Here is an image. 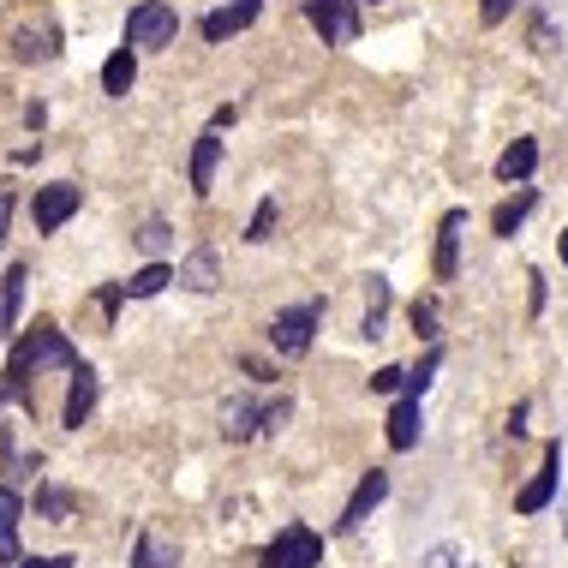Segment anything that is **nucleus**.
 <instances>
[{
  "instance_id": "nucleus-30",
  "label": "nucleus",
  "mask_w": 568,
  "mask_h": 568,
  "mask_svg": "<svg viewBox=\"0 0 568 568\" xmlns=\"http://www.w3.org/2000/svg\"><path fill=\"white\" fill-rule=\"evenodd\" d=\"M270 227H275V198H263V204L251 210V222H246V239H251V246H263V239H270Z\"/></svg>"
},
{
  "instance_id": "nucleus-42",
  "label": "nucleus",
  "mask_w": 568,
  "mask_h": 568,
  "mask_svg": "<svg viewBox=\"0 0 568 568\" xmlns=\"http://www.w3.org/2000/svg\"><path fill=\"white\" fill-rule=\"evenodd\" d=\"M0 335H12V330H7V306H0Z\"/></svg>"
},
{
  "instance_id": "nucleus-10",
  "label": "nucleus",
  "mask_w": 568,
  "mask_h": 568,
  "mask_svg": "<svg viewBox=\"0 0 568 568\" xmlns=\"http://www.w3.org/2000/svg\"><path fill=\"white\" fill-rule=\"evenodd\" d=\"M258 0H227V7H216V12H204V24H198V31H204V43H227V36H239L246 31V24H258Z\"/></svg>"
},
{
  "instance_id": "nucleus-13",
  "label": "nucleus",
  "mask_w": 568,
  "mask_h": 568,
  "mask_svg": "<svg viewBox=\"0 0 568 568\" xmlns=\"http://www.w3.org/2000/svg\"><path fill=\"white\" fill-rule=\"evenodd\" d=\"M180 287H192V294H216L222 287V258L216 246H192L180 258Z\"/></svg>"
},
{
  "instance_id": "nucleus-3",
  "label": "nucleus",
  "mask_w": 568,
  "mask_h": 568,
  "mask_svg": "<svg viewBox=\"0 0 568 568\" xmlns=\"http://www.w3.org/2000/svg\"><path fill=\"white\" fill-rule=\"evenodd\" d=\"M180 36V12L162 7V0H138L132 19H126V43L132 48H168Z\"/></svg>"
},
{
  "instance_id": "nucleus-4",
  "label": "nucleus",
  "mask_w": 568,
  "mask_h": 568,
  "mask_svg": "<svg viewBox=\"0 0 568 568\" xmlns=\"http://www.w3.org/2000/svg\"><path fill=\"white\" fill-rule=\"evenodd\" d=\"M318 557H323V539L311 533L306 521H294V526L275 533L270 551H263V568H318Z\"/></svg>"
},
{
  "instance_id": "nucleus-37",
  "label": "nucleus",
  "mask_w": 568,
  "mask_h": 568,
  "mask_svg": "<svg viewBox=\"0 0 568 568\" xmlns=\"http://www.w3.org/2000/svg\"><path fill=\"white\" fill-rule=\"evenodd\" d=\"M120 299H126V287L114 282V287H103V294H96V306H103V318H114V311H120Z\"/></svg>"
},
{
  "instance_id": "nucleus-15",
  "label": "nucleus",
  "mask_w": 568,
  "mask_h": 568,
  "mask_svg": "<svg viewBox=\"0 0 568 568\" xmlns=\"http://www.w3.org/2000/svg\"><path fill=\"white\" fill-rule=\"evenodd\" d=\"M216 168H222V138L204 132V138L192 144V192H198V198L216 192Z\"/></svg>"
},
{
  "instance_id": "nucleus-19",
  "label": "nucleus",
  "mask_w": 568,
  "mask_h": 568,
  "mask_svg": "<svg viewBox=\"0 0 568 568\" xmlns=\"http://www.w3.org/2000/svg\"><path fill=\"white\" fill-rule=\"evenodd\" d=\"M359 335H365V341L389 335V282H383V275H371V282H365V318H359Z\"/></svg>"
},
{
  "instance_id": "nucleus-7",
  "label": "nucleus",
  "mask_w": 568,
  "mask_h": 568,
  "mask_svg": "<svg viewBox=\"0 0 568 568\" xmlns=\"http://www.w3.org/2000/svg\"><path fill=\"white\" fill-rule=\"evenodd\" d=\"M383 497H389V473H383V466H371V473H365L359 485H353V497H347V509H341L335 533H359V526H365V514H371Z\"/></svg>"
},
{
  "instance_id": "nucleus-16",
  "label": "nucleus",
  "mask_w": 568,
  "mask_h": 568,
  "mask_svg": "<svg viewBox=\"0 0 568 568\" xmlns=\"http://www.w3.org/2000/svg\"><path fill=\"white\" fill-rule=\"evenodd\" d=\"M60 55V31L55 24H24V31H12V60H55Z\"/></svg>"
},
{
  "instance_id": "nucleus-39",
  "label": "nucleus",
  "mask_w": 568,
  "mask_h": 568,
  "mask_svg": "<svg viewBox=\"0 0 568 568\" xmlns=\"http://www.w3.org/2000/svg\"><path fill=\"white\" fill-rule=\"evenodd\" d=\"M526 413H533V407H526V401H514V413H509V437H521V431H526Z\"/></svg>"
},
{
  "instance_id": "nucleus-36",
  "label": "nucleus",
  "mask_w": 568,
  "mask_h": 568,
  "mask_svg": "<svg viewBox=\"0 0 568 568\" xmlns=\"http://www.w3.org/2000/svg\"><path fill=\"white\" fill-rule=\"evenodd\" d=\"M509 7H514V0H478V19H485V24H502V19H509Z\"/></svg>"
},
{
  "instance_id": "nucleus-18",
  "label": "nucleus",
  "mask_w": 568,
  "mask_h": 568,
  "mask_svg": "<svg viewBox=\"0 0 568 568\" xmlns=\"http://www.w3.org/2000/svg\"><path fill=\"white\" fill-rule=\"evenodd\" d=\"M132 568H180V545L144 526V533L132 539Z\"/></svg>"
},
{
  "instance_id": "nucleus-12",
  "label": "nucleus",
  "mask_w": 568,
  "mask_h": 568,
  "mask_svg": "<svg viewBox=\"0 0 568 568\" xmlns=\"http://www.w3.org/2000/svg\"><path fill=\"white\" fill-rule=\"evenodd\" d=\"M96 371L91 365H79V371H72V389H67V407H60V425H67V431H84V419H91L96 413Z\"/></svg>"
},
{
  "instance_id": "nucleus-31",
  "label": "nucleus",
  "mask_w": 568,
  "mask_h": 568,
  "mask_svg": "<svg viewBox=\"0 0 568 568\" xmlns=\"http://www.w3.org/2000/svg\"><path fill=\"white\" fill-rule=\"evenodd\" d=\"M407 323H413V335H419V341H437V306H431V299H413Z\"/></svg>"
},
{
  "instance_id": "nucleus-5",
  "label": "nucleus",
  "mask_w": 568,
  "mask_h": 568,
  "mask_svg": "<svg viewBox=\"0 0 568 568\" xmlns=\"http://www.w3.org/2000/svg\"><path fill=\"white\" fill-rule=\"evenodd\" d=\"M79 204H84V192H79L72 180L36 186V198H31V222H36V234H55V227H67L72 216H79Z\"/></svg>"
},
{
  "instance_id": "nucleus-44",
  "label": "nucleus",
  "mask_w": 568,
  "mask_h": 568,
  "mask_svg": "<svg viewBox=\"0 0 568 568\" xmlns=\"http://www.w3.org/2000/svg\"><path fill=\"white\" fill-rule=\"evenodd\" d=\"M371 7H377V0H371Z\"/></svg>"
},
{
  "instance_id": "nucleus-22",
  "label": "nucleus",
  "mask_w": 568,
  "mask_h": 568,
  "mask_svg": "<svg viewBox=\"0 0 568 568\" xmlns=\"http://www.w3.org/2000/svg\"><path fill=\"white\" fill-rule=\"evenodd\" d=\"M132 84H138V48L126 43V48H114V55H108V67H103V91H108V96H126Z\"/></svg>"
},
{
  "instance_id": "nucleus-14",
  "label": "nucleus",
  "mask_w": 568,
  "mask_h": 568,
  "mask_svg": "<svg viewBox=\"0 0 568 568\" xmlns=\"http://www.w3.org/2000/svg\"><path fill=\"white\" fill-rule=\"evenodd\" d=\"M419 431H425V419H419V401H413V395H401L395 407H389V449H395V454L419 449Z\"/></svg>"
},
{
  "instance_id": "nucleus-23",
  "label": "nucleus",
  "mask_w": 568,
  "mask_h": 568,
  "mask_svg": "<svg viewBox=\"0 0 568 568\" xmlns=\"http://www.w3.org/2000/svg\"><path fill=\"white\" fill-rule=\"evenodd\" d=\"M533 204H539V192H514L509 204H497V216H490V227H497L502 239H514V234H521V222L533 216Z\"/></svg>"
},
{
  "instance_id": "nucleus-43",
  "label": "nucleus",
  "mask_w": 568,
  "mask_h": 568,
  "mask_svg": "<svg viewBox=\"0 0 568 568\" xmlns=\"http://www.w3.org/2000/svg\"><path fill=\"white\" fill-rule=\"evenodd\" d=\"M563 539H568V502H563Z\"/></svg>"
},
{
  "instance_id": "nucleus-20",
  "label": "nucleus",
  "mask_w": 568,
  "mask_h": 568,
  "mask_svg": "<svg viewBox=\"0 0 568 568\" xmlns=\"http://www.w3.org/2000/svg\"><path fill=\"white\" fill-rule=\"evenodd\" d=\"M168 282H180V270H174V263H144V270H132L120 287H126V299H156Z\"/></svg>"
},
{
  "instance_id": "nucleus-1",
  "label": "nucleus",
  "mask_w": 568,
  "mask_h": 568,
  "mask_svg": "<svg viewBox=\"0 0 568 568\" xmlns=\"http://www.w3.org/2000/svg\"><path fill=\"white\" fill-rule=\"evenodd\" d=\"M48 371H79V353H72V341L55 330L48 318H36L31 330L12 341V359H7V395L19 401L24 413H36V377Z\"/></svg>"
},
{
  "instance_id": "nucleus-8",
  "label": "nucleus",
  "mask_w": 568,
  "mask_h": 568,
  "mask_svg": "<svg viewBox=\"0 0 568 568\" xmlns=\"http://www.w3.org/2000/svg\"><path fill=\"white\" fill-rule=\"evenodd\" d=\"M216 419H222V437H227V443H251V437H263V401L227 395Z\"/></svg>"
},
{
  "instance_id": "nucleus-40",
  "label": "nucleus",
  "mask_w": 568,
  "mask_h": 568,
  "mask_svg": "<svg viewBox=\"0 0 568 568\" xmlns=\"http://www.w3.org/2000/svg\"><path fill=\"white\" fill-rule=\"evenodd\" d=\"M7 227H12V192H0V246H7Z\"/></svg>"
},
{
  "instance_id": "nucleus-32",
  "label": "nucleus",
  "mask_w": 568,
  "mask_h": 568,
  "mask_svg": "<svg viewBox=\"0 0 568 568\" xmlns=\"http://www.w3.org/2000/svg\"><path fill=\"white\" fill-rule=\"evenodd\" d=\"M371 389L377 395H407V371H401V365H383V371L371 377Z\"/></svg>"
},
{
  "instance_id": "nucleus-11",
  "label": "nucleus",
  "mask_w": 568,
  "mask_h": 568,
  "mask_svg": "<svg viewBox=\"0 0 568 568\" xmlns=\"http://www.w3.org/2000/svg\"><path fill=\"white\" fill-rule=\"evenodd\" d=\"M461 227H466V210H449L437 222V258H431L437 282H454V270H461Z\"/></svg>"
},
{
  "instance_id": "nucleus-6",
  "label": "nucleus",
  "mask_w": 568,
  "mask_h": 568,
  "mask_svg": "<svg viewBox=\"0 0 568 568\" xmlns=\"http://www.w3.org/2000/svg\"><path fill=\"white\" fill-rule=\"evenodd\" d=\"M306 19H311V31L335 48L359 43V7H353V0H306Z\"/></svg>"
},
{
  "instance_id": "nucleus-27",
  "label": "nucleus",
  "mask_w": 568,
  "mask_h": 568,
  "mask_svg": "<svg viewBox=\"0 0 568 568\" xmlns=\"http://www.w3.org/2000/svg\"><path fill=\"white\" fill-rule=\"evenodd\" d=\"M36 514H43V521H67L72 497H67V490H55V485H43V490H36Z\"/></svg>"
},
{
  "instance_id": "nucleus-28",
  "label": "nucleus",
  "mask_w": 568,
  "mask_h": 568,
  "mask_svg": "<svg viewBox=\"0 0 568 568\" xmlns=\"http://www.w3.org/2000/svg\"><path fill=\"white\" fill-rule=\"evenodd\" d=\"M287 419H294V401H287V395L263 401V437H282V431H287Z\"/></svg>"
},
{
  "instance_id": "nucleus-26",
  "label": "nucleus",
  "mask_w": 568,
  "mask_h": 568,
  "mask_svg": "<svg viewBox=\"0 0 568 568\" xmlns=\"http://www.w3.org/2000/svg\"><path fill=\"white\" fill-rule=\"evenodd\" d=\"M0 449H7V473H12V478H31L36 466H43V454L31 461V454L19 449V437H12V431H0Z\"/></svg>"
},
{
  "instance_id": "nucleus-21",
  "label": "nucleus",
  "mask_w": 568,
  "mask_h": 568,
  "mask_svg": "<svg viewBox=\"0 0 568 568\" xmlns=\"http://www.w3.org/2000/svg\"><path fill=\"white\" fill-rule=\"evenodd\" d=\"M19 521H24V502L12 485H0V563L19 557Z\"/></svg>"
},
{
  "instance_id": "nucleus-38",
  "label": "nucleus",
  "mask_w": 568,
  "mask_h": 568,
  "mask_svg": "<svg viewBox=\"0 0 568 568\" xmlns=\"http://www.w3.org/2000/svg\"><path fill=\"white\" fill-rule=\"evenodd\" d=\"M19 568H79V557H67V551L60 557H24Z\"/></svg>"
},
{
  "instance_id": "nucleus-34",
  "label": "nucleus",
  "mask_w": 568,
  "mask_h": 568,
  "mask_svg": "<svg viewBox=\"0 0 568 568\" xmlns=\"http://www.w3.org/2000/svg\"><path fill=\"white\" fill-rule=\"evenodd\" d=\"M419 568H461V551H454V545H431Z\"/></svg>"
},
{
  "instance_id": "nucleus-35",
  "label": "nucleus",
  "mask_w": 568,
  "mask_h": 568,
  "mask_svg": "<svg viewBox=\"0 0 568 568\" xmlns=\"http://www.w3.org/2000/svg\"><path fill=\"white\" fill-rule=\"evenodd\" d=\"M526 282H533V294H526V318H539V311H545V275L526 270Z\"/></svg>"
},
{
  "instance_id": "nucleus-45",
  "label": "nucleus",
  "mask_w": 568,
  "mask_h": 568,
  "mask_svg": "<svg viewBox=\"0 0 568 568\" xmlns=\"http://www.w3.org/2000/svg\"><path fill=\"white\" fill-rule=\"evenodd\" d=\"M0 401H7V395H0Z\"/></svg>"
},
{
  "instance_id": "nucleus-29",
  "label": "nucleus",
  "mask_w": 568,
  "mask_h": 568,
  "mask_svg": "<svg viewBox=\"0 0 568 568\" xmlns=\"http://www.w3.org/2000/svg\"><path fill=\"white\" fill-rule=\"evenodd\" d=\"M138 246H144L150 263H162V251H168V222H144L138 227Z\"/></svg>"
},
{
  "instance_id": "nucleus-24",
  "label": "nucleus",
  "mask_w": 568,
  "mask_h": 568,
  "mask_svg": "<svg viewBox=\"0 0 568 568\" xmlns=\"http://www.w3.org/2000/svg\"><path fill=\"white\" fill-rule=\"evenodd\" d=\"M24 282H31V270L24 263H12L7 282H0V306H7V330H19V306H24Z\"/></svg>"
},
{
  "instance_id": "nucleus-41",
  "label": "nucleus",
  "mask_w": 568,
  "mask_h": 568,
  "mask_svg": "<svg viewBox=\"0 0 568 568\" xmlns=\"http://www.w3.org/2000/svg\"><path fill=\"white\" fill-rule=\"evenodd\" d=\"M557 258H563V270H568V227H563V239H557Z\"/></svg>"
},
{
  "instance_id": "nucleus-17",
  "label": "nucleus",
  "mask_w": 568,
  "mask_h": 568,
  "mask_svg": "<svg viewBox=\"0 0 568 568\" xmlns=\"http://www.w3.org/2000/svg\"><path fill=\"white\" fill-rule=\"evenodd\" d=\"M533 168H539V144H533V138H514V144L497 156V180H509V186H526V180H533Z\"/></svg>"
},
{
  "instance_id": "nucleus-9",
  "label": "nucleus",
  "mask_w": 568,
  "mask_h": 568,
  "mask_svg": "<svg viewBox=\"0 0 568 568\" xmlns=\"http://www.w3.org/2000/svg\"><path fill=\"white\" fill-rule=\"evenodd\" d=\"M557 466H563V443H551L545 449V466H539V473L533 478H526V485H521V497H514V509H521V514H539V509H551V497H557Z\"/></svg>"
},
{
  "instance_id": "nucleus-33",
  "label": "nucleus",
  "mask_w": 568,
  "mask_h": 568,
  "mask_svg": "<svg viewBox=\"0 0 568 568\" xmlns=\"http://www.w3.org/2000/svg\"><path fill=\"white\" fill-rule=\"evenodd\" d=\"M533 48H539V55H551V48H557V24H551L545 12H533Z\"/></svg>"
},
{
  "instance_id": "nucleus-2",
  "label": "nucleus",
  "mask_w": 568,
  "mask_h": 568,
  "mask_svg": "<svg viewBox=\"0 0 568 568\" xmlns=\"http://www.w3.org/2000/svg\"><path fill=\"white\" fill-rule=\"evenodd\" d=\"M323 323V299H306V306H287L270 318V347L282 353V359H306L311 353V335H318Z\"/></svg>"
},
{
  "instance_id": "nucleus-25",
  "label": "nucleus",
  "mask_w": 568,
  "mask_h": 568,
  "mask_svg": "<svg viewBox=\"0 0 568 568\" xmlns=\"http://www.w3.org/2000/svg\"><path fill=\"white\" fill-rule=\"evenodd\" d=\"M437 365H443V347H437V341H431V347H425V359H419V365H413V371H407V395H413V401H419L425 389H431Z\"/></svg>"
}]
</instances>
